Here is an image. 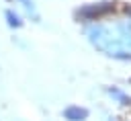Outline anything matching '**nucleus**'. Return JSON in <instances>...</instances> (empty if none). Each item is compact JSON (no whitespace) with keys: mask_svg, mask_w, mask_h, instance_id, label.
I'll use <instances>...</instances> for the list:
<instances>
[{"mask_svg":"<svg viewBox=\"0 0 131 121\" xmlns=\"http://www.w3.org/2000/svg\"><path fill=\"white\" fill-rule=\"evenodd\" d=\"M113 8H115L113 4H90V6H84L82 10H78V16L84 21H96V18L104 16L106 12H111Z\"/></svg>","mask_w":131,"mask_h":121,"instance_id":"1","label":"nucleus"},{"mask_svg":"<svg viewBox=\"0 0 131 121\" xmlns=\"http://www.w3.org/2000/svg\"><path fill=\"white\" fill-rule=\"evenodd\" d=\"M63 119H68V121H86L88 119V109H84V107H80V105H70V107H66L63 109Z\"/></svg>","mask_w":131,"mask_h":121,"instance_id":"2","label":"nucleus"},{"mask_svg":"<svg viewBox=\"0 0 131 121\" xmlns=\"http://www.w3.org/2000/svg\"><path fill=\"white\" fill-rule=\"evenodd\" d=\"M6 21H8L10 27H20V25H23L20 16H18L16 12H12V10H6Z\"/></svg>","mask_w":131,"mask_h":121,"instance_id":"3","label":"nucleus"},{"mask_svg":"<svg viewBox=\"0 0 131 121\" xmlns=\"http://www.w3.org/2000/svg\"><path fill=\"white\" fill-rule=\"evenodd\" d=\"M108 92H111L113 96H117V98H119V100H121L123 105H129V103H131V98H129L127 94H123L121 90H117V88H108Z\"/></svg>","mask_w":131,"mask_h":121,"instance_id":"4","label":"nucleus"},{"mask_svg":"<svg viewBox=\"0 0 131 121\" xmlns=\"http://www.w3.org/2000/svg\"><path fill=\"white\" fill-rule=\"evenodd\" d=\"M23 4H25L29 10H33V2H31V0H23Z\"/></svg>","mask_w":131,"mask_h":121,"instance_id":"5","label":"nucleus"},{"mask_svg":"<svg viewBox=\"0 0 131 121\" xmlns=\"http://www.w3.org/2000/svg\"><path fill=\"white\" fill-rule=\"evenodd\" d=\"M125 12H127V14L131 16V4H127V6H125Z\"/></svg>","mask_w":131,"mask_h":121,"instance_id":"6","label":"nucleus"}]
</instances>
